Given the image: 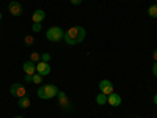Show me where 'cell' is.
I'll return each mask as SVG.
<instances>
[{
	"label": "cell",
	"instance_id": "obj_1",
	"mask_svg": "<svg viewBox=\"0 0 157 118\" xmlns=\"http://www.w3.org/2000/svg\"><path fill=\"white\" fill-rule=\"evenodd\" d=\"M86 36V30L83 27H80V25H74V27L68 29L66 32H64V41H66V44L69 46H75V44H80L83 39Z\"/></svg>",
	"mask_w": 157,
	"mask_h": 118
},
{
	"label": "cell",
	"instance_id": "obj_2",
	"mask_svg": "<svg viewBox=\"0 0 157 118\" xmlns=\"http://www.w3.org/2000/svg\"><path fill=\"white\" fill-rule=\"evenodd\" d=\"M58 88L57 85L54 84H50V85H43V87H39L38 88V96L41 98V99H52V98H55L58 95Z\"/></svg>",
	"mask_w": 157,
	"mask_h": 118
},
{
	"label": "cell",
	"instance_id": "obj_3",
	"mask_svg": "<svg viewBox=\"0 0 157 118\" xmlns=\"http://www.w3.org/2000/svg\"><path fill=\"white\" fill-rule=\"evenodd\" d=\"M46 38L49 39L50 43H58L64 38V30L61 27H50L46 32Z\"/></svg>",
	"mask_w": 157,
	"mask_h": 118
},
{
	"label": "cell",
	"instance_id": "obj_4",
	"mask_svg": "<svg viewBox=\"0 0 157 118\" xmlns=\"http://www.w3.org/2000/svg\"><path fill=\"white\" fill-rule=\"evenodd\" d=\"M10 93L14 98H24L27 96V88H25V85H21V84H13L10 88Z\"/></svg>",
	"mask_w": 157,
	"mask_h": 118
},
{
	"label": "cell",
	"instance_id": "obj_5",
	"mask_svg": "<svg viewBox=\"0 0 157 118\" xmlns=\"http://www.w3.org/2000/svg\"><path fill=\"white\" fill-rule=\"evenodd\" d=\"M99 88H101V93H104V95H112L113 91H115V87H113V84L110 82V81H107V79H104V81H101L99 82Z\"/></svg>",
	"mask_w": 157,
	"mask_h": 118
},
{
	"label": "cell",
	"instance_id": "obj_6",
	"mask_svg": "<svg viewBox=\"0 0 157 118\" xmlns=\"http://www.w3.org/2000/svg\"><path fill=\"white\" fill-rule=\"evenodd\" d=\"M57 98H58V104H60V107H61L63 110H71V102H69L68 96L64 95L63 91H58Z\"/></svg>",
	"mask_w": 157,
	"mask_h": 118
},
{
	"label": "cell",
	"instance_id": "obj_7",
	"mask_svg": "<svg viewBox=\"0 0 157 118\" xmlns=\"http://www.w3.org/2000/svg\"><path fill=\"white\" fill-rule=\"evenodd\" d=\"M50 71H52V68H50V65L47 63V61H39L38 65H36V73L38 74H41V76H47V74H50Z\"/></svg>",
	"mask_w": 157,
	"mask_h": 118
},
{
	"label": "cell",
	"instance_id": "obj_8",
	"mask_svg": "<svg viewBox=\"0 0 157 118\" xmlns=\"http://www.w3.org/2000/svg\"><path fill=\"white\" fill-rule=\"evenodd\" d=\"M8 10H10V13L13 16H21L22 14V5L19 3V2H16V0H13V2L8 5Z\"/></svg>",
	"mask_w": 157,
	"mask_h": 118
},
{
	"label": "cell",
	"instance_id": "obj_9",
	"mask_svg": "<svg viewBox=\"0 0 157 118\" xmlns=\"http://www.w3.org/2000/svg\"><path fill=\"white\" fill-rule=\"evenodd\" d=\"M107 104H110L112 107H118V106H121V96L118 95V93H113L107 96Z\"/></svg>",
	"mask_w": 157,
	"mask_h": 118
},
{
	"label": "cell",
	"instance_id": "obj_10",
	"mask_svg": "<svg viewBox=\"0 0 157 118\" xmlns=\"http://www.w3.org/2000/svg\"><path fill=\"white\" fill-rule=\"evenodd\" d=\"M22 68H24V71L27 73L29 76H33V74H36V65H35L33 61H30V60H29V61H25Z\"/></svg>",
	"mask_w": 157,
	"mask_h": 118
},
{
	"label": "cell",
	"instance_id": "obj_11",
	"mask_svg": "<svg viewBox=\"0 0 157 118\" xmlns=\"http://www.w3.org/2000/svg\"><path fill=\"white\" fill-rule=\"evenodd\" d=\"M44 18H46L44 10H35L33 16H32V21H33V22H43V21H44Z\"/></svg>",
	"mask_w": 157,
	"mask_h": 118
},
{
	"label": "cell",
	"instance_id": "obj_12",
	"mask_svg": "<svg viewBox=\"0 0 157 118\" xmlns=\"http://www.w3.org/2000/svg\"><path fill=\"white\" fill-rule=\"evenodd\" d=\"M30 104H32V101H30V98H27V96L19 98V101H17V106H19L21 109H29Z\"/></svg>",
	"mask_w": 157,
	"mask_h": 118
},
{
	"label": "cell",
	"instance_id": "obj_13",
	"mask_svg": "<svg viewBox=\"0 0 157 118\" xmlns=\"http://www.w3.org/2000/svg\"><path fill=\"white\" fill-rule=\"evenodd\" d=\"M148 14H149L151 18L157 19V3H154V5H151V6L148 8Z\"/></svg>",
	"mask_w": 157,
	"mask_h": 118
},
{
	"label": "cell",
	"instance_id": "obj_14",
	"mask_svg": "<svg viewBox=\"0 0 157 118\" xmlns=\"http://www.w3.org/2000/svg\"><path fill=\"white\" fill-rule=\"evenodd\" d=\"M96 102L99 104V106H104V104H107V95H104V93L98 95V96H96Z\"/></svg>",
	"mask_w": 157,
	"mask_h": 118
},
{
	"label": "cell",
	"instance_id": "obj_15",
	"mask_svg": "<svg viewBox=\"0 0 157 118\" xmlns=\"http://www.w3.org/2000/svg\"><path fill=\"white\" fill-rule=\"evenodd\" d=\"M24 43L27 44L29 47H32V46L35 44V38H33V35H27V36H25V38H24Z\"/></svg>",
	"mask_w": 157,
	"mask_h": 118
},
{
	"label": "cell",
	"instance_id": "obj_16",
	"mask_svg": "<svg viewBox=\"0 0 157 118\" xmlns=\"http://www.w3.org/2000/svg\"><path fill=\"white\" fill-rule=\"evenodd\" d=\"M30 61H33V63H39L41 61V54H38V52H32L30 54Z\"/></svg>",
	"mask_w": 157,
	"mask_h": 118
},
{
	"label": "cell",
	"instance_id": "obj_17",
	"mask_svg": "<svg viewBox=\"0 0 157 118\" xmlns=\"http://www.w3.org/2000/svg\"><path fill=\"white\" fill-rule=\"evenodd\" d=\"M41 29H43V24H41V22H33V25H32V30H33L35 33L41 32Z\"/></svg>",
	"mask_w": 157,
	"mask_h": 118
},
{
	"label": "cell",
	"instance_id": "obj_18",
	"mask_svg": "<svg viewBox=\"0 0 157 118\" xmlns=\"http://www.w3.org/2000/svg\"><path fill=\"white\" fill-rule=\"evenodd\" d=\"M41 81H43V76H41V74H38V73H36V74H33V81H32L33 84L39 85V84H41Z\"/></svg>",
	"mask_w": 157,
	"mask_h": 118
},
{
	"label": "cell",
	"instance_id": "obj_19",
	"mask_svg": "<svg viewBox=\"0 0 157 118\" xmlns=\"http://www.w3.org/2000/svg\"><path fill=\"white\" fill-rule=\"evenodd\" d=\"M41 60L49 63V60H50V55H49V54H41Z\"/></svg>",
	"mask_w": 157,
	"mask_h": 118
},
{
	"label": "cell",
	"instance_id": "obj_20",
	"mask_svg": "<svg viewBox=\"0 0 157 118\" xmlns=\"http://www.w3.org/2000/svg\"><path fill=\"white\" fill-rule=\"evenodd\" d=\"M152 74L157 77V61H154V65H152Z\"/></svg>",
	"mask_w": 157,
	"mask_h": 118
},
{
	"label": "cell",
	"instance_id": "obj_21",
	"mask_svg": "<svg viewBox=\"0 0 157 118\" xmlns=\"http://www.w3.org/2000/svg\"><path fill=\"white\" fill-rule=\"evenodd\" d=\"M33 81V76H29V74H25V82H27V84H30Z\"/></svg>",
	"mask_w": 157,
	"mask_h": 118
},
{
	"label": "cell",
	"instance_id": "obj_22",
	"mask_svg": "<svg viewBox=\"0 0 157 118\" xmlns=\"http://www.w3.org/2000/svg\"><path fill=\"white\" fill-rule=\"evenodd\" d=\"M69 2H71L72 5H80V3L83 2V0H69Z\"/></svg>",
	"mask_w": 157,
	"mask_h": 118
},
{
	"label": "cell",
	"instance_id": "obj_23",
	"mask_svg": "<svg viewBox=\"0 0 157 118\" xmlns=\"http://www.w3.org/2000/svg\"><path fill=\"white\" fill-rule=\"evenodd\" d=\"M152 58H154V60H155V61H157V49H155V50H154V52H152Z\"/></svg>",
	"mask_w": 157,
	"mask_h": 118
},
{
	"label": "cell",
	"instance_id": "obj_24",
	"mask_svg": "<svg viewBox=\"0 0 157 118\" xmlns=\"http://www.w3.org/2000/svg\"><path fill=\"white\" fill-rule=\"evenodd\" d=\"M154 104H155V106H157V93L154 95Z\"/></svg>",
	"mask_w": 157,
	"mask_h": 118
},
{
	"label": "cell",
	"instance_id": "obj_25",
	"mask_svg": "<svg viewBox=\"0 0 157 118\" xmlns=\"http://www.w3.org/2000/svg\"><path fill=\"white\" fill-rule=\"evenodd\" d=\"M14 118H24V116H21V115H17V116H14Z\"/></svg>",
	"mask_w": 157,
	"mask_h": 118
},
{
	"label": "cell",
	"instance_id": "obj_26",
	"mask_svg": "<svg viewBox=\"0 0 157 118\" xmlns=\"http://www.w3.org/2000/svg\"><path fill=\"white\" fill-rule=\"evenodd\" d=\"M0 21H2V13H0Z\"/></svg>",
	"mask_w": 157,
	"mask_h": 118
},
{
	"label": "cell",
	"instance_id": "obj_27",
	"mask_svg": "<svg viewBox=\"0 0 157 118\" xmlns=\"http://www.w3.org/2000/svg\"><path fill=\"white\" fill-rule=\"evenodd\" d=\"M155 3H157V0H155Z\"/></svg>",
	"mask_w": 157,
	"mask_h": 118
},
{
	"label": "cell",
	"instance_id": "obj_28",
	"mask_svg": "<svg viewBox=\"0 0 157 118\" xmlns=\"http://www.w3.org/2000/svg\"><path fill=\"white\" fill-rule=\"evenodd\" d=\"M138 118H141V116H138Z\"/></svg>",
	"mask_w": 157,
	"mask_h": 118
}]
</instances>
